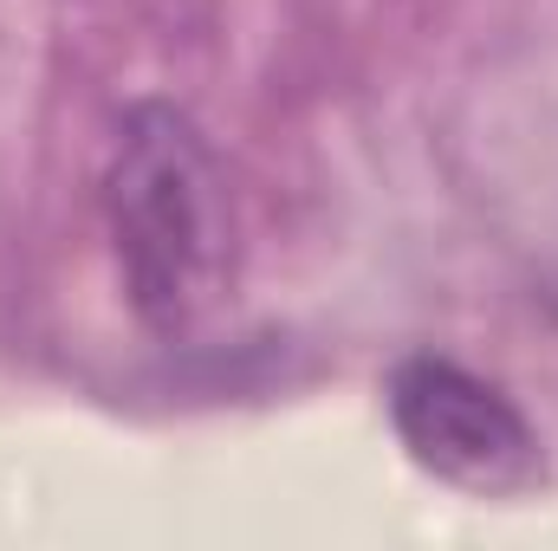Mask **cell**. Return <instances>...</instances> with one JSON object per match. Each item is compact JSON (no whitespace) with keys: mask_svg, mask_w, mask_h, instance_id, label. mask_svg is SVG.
I'll use <instances>...</instances> for the list:
<instances>
[{"mask_svg":"<svg viewBox=\"0 0 558 551\" xmlns=\"http://www.w3.org/2000/svg\"><path fill=\"white\" fill-rule=\"evenodd\" d=\"M105 215L131 305L156 331H189L234 279V201L202 131L175 105H137L118 124Z\"/></svg>","mask_w":558,"mask_h":551,"instance_id":"obj_1","label":"cell"},{"mask_svg":"<svg viewBox=\"0 0 558 551\" xmlns=\"http://www.w3.org/2000/svg\"><path fill=\"white\" fill-rule=\"evenodd\" d=\"M390 428L422 474L474 500H513L546 480L539 434L520 403L448 357H403L390 370Z\"/></svg>","mask_w":558,"mask_h":551,"instance_id":"obj_2","label":"cell"}]
</instances>
